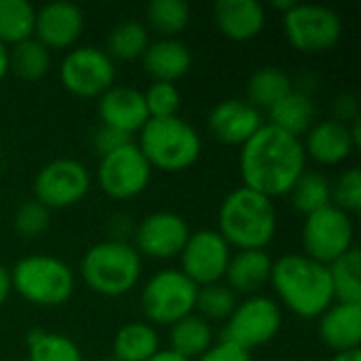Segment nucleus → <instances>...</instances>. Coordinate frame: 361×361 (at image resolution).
Returning <instances> with one entry per match:
<instances>
[{
  "label": "nucleus",
  "instance_id": "f257e3e1",
  "mask_svg": "<svg viewBox=\"0 0 361 361\" xmlns=\"http://www.w3.org/2000/svg\"><path fill=\"white\" fill-rule=\"evenodd\" d=\"M239 169L245 188L269 199L283 197L307 171L302 140L264 123L241 146Z\"/></svg>",
  "mask_w": 361,
  "mask_h": 361
},
{
  "label": "nucleus",
  "instance_id": "f03ea898",
  "mask_svg": "<svg viewBox=\"0 0 361 361\" xmlns=\"http://www.w3.org/2000/svg\"><path fill=\"white\" fill-rule=\"evenodd\" d=\"M271 286L279 302L302 319H317L334 302L328 267L305 254H286L273 260Z\"/></svg>",
  "mask_w": 361,
  "mask_h": 361
},
{
  "label": "nucleus",
  "instance_id": "7ed1b4c3",
  "mask_svg": "<svg viewBox=\"0 0 361 361\" xmlns=\"http://www.w3.org/2000/svg\"><path fill=\"white\" fill-rule=\"evenodd\" d=\"M218 233L231 247L267 250L277 233L273 199L245 186L231 190L218 209Z\"/></svg>",
  "mask_w": 361,
  "mask_h": 361
},
{
  "label": "nucleus",
  "instance_id": "20e7f679",
  "mask_svg": "<svg viewBox=\"0 0 361 361\" xmlns=\"http://www.w3.org/2000/svg\"><path fill=\"white\" fill-rule=\"evenodd\" d=\"M80 275L95 294L116 298L137 286L142 277V256L125 239H106L82 254Z\"/></svg>",
  "mask_w": 361,
  "mask_h": 361
},
{
  "label": "nucleus",
  "instance_id": "39448f33",
  "mask_svg": "<svg viewBox=\"0 0 361 361\" xmlns=\"http://www.w3.org/2000/svg\"><path fill=\"white\" fill-rule=\"evenodd\" d=\"M150 163L161 171H184L192 167L203 150L199 131L180 116L148 118L135 142Z\"/></svg>",
  "mask_w": 361,
  "mask_h": 361
},
{
  "label": "nucleus",
  "instance_id": "423d86ee",
  "mask_svg": "<svg viewBox=\"0 0 361 361\" xmlns=\"http://www.w3.org/2000/svg\"><path fill=\"white\" fill-rule=\"evenodd\" d=\"M13 292L36 307H59L76 290L74 271L55 256L34 254L21 258L11 269Z\"/></svg>",
  "mask_w": 361,
  "mask_h": 361
},
{
  "label": "nucleus",
  "instance_id": "0eeeda50",
  "mask_svg": "<svg viewBox=\"0 0 361 361\" xmlns=\"http://www.w3.org/2000/svg\"><path fill=\"white\" fill-rule=\"evenodd\" d=\"M197 290L180 269L159 271L142 288V311L150 326H173L195 313Z\"/></svg>",
  "mask_w": 361,
  "mask_h": 361
},
{
  "label": "nucleus",
  "instance_id": "6e6552de",
  "mask_svg": "<svg viewBox=\"0 0 361 361\" xmlns=\"http://www.w3.org/2000/svg\"><path fill=\"white\" fill-rule=\"evenodd\" d=\"M222 341H228L245 351L269 345L281 330L283 313L275 298L256 294L237 302L233 315L224 322Z\"/></svg>",
  "mask_w": 361,
  "mask_h": 361
},
{
  "label": "nucleus",
  "instance_id": "1a4fd4ad",
  "mask_svg": "<svg viewBox=\"0 0 361 361\" xmlns=\"http://www.w3.org/2000/svg\"><path fill=\"white\" fill-rule=\"evenodd\" d=\"M283 32L296 51L324 53L334 49L343 38V19L326 4L296 2L283 15Z\"/></svg>",
  "mask_w": 361,
  "mask_h": 361
},
{
  "label": "nucleus",
  "instance_id": "9d476101",
  "mask_svg": "<svg viewBox=\"0 0 361 361\" xmlns=\"http://www.w3.org/2000/svg\"><path fill=\"white\" fill-rule=\"evenodd\" d=\"M353 222L351 216L338 209L336 205H328L315 214L305 216L302 224V254L315 262L332 264L349 250H353Z\"/></svg>",
  "mask_w": 361,
  "mask_h": 361
},
{
  "label": "nucleus",
  "instance_id": "9b49d317",
  "mask_svg": "<svg viewBox=\"0 0 361 361\" xmlns=\"http://www.w3.org/2000/svg\"><path fill=\"white\" fill-rule=\"evenodd\" d=\"M59 78L76 97H102L114 85L116 66L99 47H74L61 59Z\"/></svg>",
  "mask_w": 361,
  "mask_h": 361
},
{
  "label": "nucleus",
  "instance_id": "f8f14e48",
  "mask_svg": "<svg viewBox=\"0 0 361 361\" xmlns=\"http://www.w3.org/2000/svg\"><path fill=\"white\" fill-rule=\"evenodd\" d=\"M150 178H152V167L133 140L104 154L97 165L99 188L116 201H125L142 195L148 188Z\"/></svg>",
  "mask_w": 361,
  "mask_h": 361
},
{
  "label": "nucleus",
  "instance_id": "ddd939ff",
  "mask_svg": "<svg viewBox=\"0 0 361 361\" xmlns=\"http://www.w3.org/2000/svg\"><path fill=\"white\" fill-rule=\"evenodd\" d=\"M91 173L76 159H55L34 178V199L47 209H66L87 197Z\"/></svg>",
  "mask_w": 361,
  "mask_h": 361
},
{
  "label": "nucleus",
  "instance_id": "4468645a",
  "mask_svg": "<svg viewBox=\"0 0 361 361\" xmlns=\"http://www.w3.org/2000/svg\"><path fill=\"white\" fill-rule=\"evenodd\" d=\"M231 245L218 231L201 228L190 233L184 250L180 252V271L197 286L220 283L231 262Z\"/></svg>",
  "mask_w": 361,
  "mask_h": 361
},
{
  "label": "nucleus",
  "instance_id": "2eb2a0df",
  "mask_svg": "<svg viewBox=\"0 0 361 361\" xmlns=\"http://www.w3.org/2000/svg\"><path fill=\"white\" fill-rule=\"evenodd\" d=\"M190 237L188 222L176 212H152L133 231V247L140 256L169 260L180 256Z\"/></svg>",
  "mask_w": 361,
  "mask_h": 361
},
{
  "label": "nucleus",
  "instance_id": "dca6fc26",
  "mask_svg": "<svg viewBox=\"0 0 361 361\" xmlns=\"http://www.w3.org/2000/svg\"><path fill=\"white\" fill-rule=\"evenodd\" d=\"M85 30V15L78 4L57 0L36 8L34 38L49 51L74 49Z\"/></svg>",
  "mask_w": 361,
  "mask_h": 361
},
{
  "label": "nucleus",
  "instance_id": "f3484780",
  "mask_svg": "<svg viewBox=\"0 0 361 361\" xmlns=\"http://www.w3.org/2000/svg\"><path fill=\"white\" fill-rule=\"evenodd\" d=\"M97 114L104 127L121 131L125 135H135L148 123V110L144 93L135 87L112 85L102 97H97Z\"/></svg>",
  "mask_w": 361,
  "mask_h": 361
},
{
  "label": "nucleus",
  "instance_id": "a211bd4d",
  "mask_svg": "<svg viewBox=\"0 0 361 361\" xmlns=\"http://www.w3.org/2000/svg\"><path fill=\"white\" fill-rule=\"evenodd\" d=\"M264 125L260 110L245 99H224L207 116L209 133L228 146H243Z\"/></svg>",
  "mask_w": 361,
  "mask_h": 361
},
{
  "label": "nucleus",
  "instance_id": "6ab92c4d",
  "mask_svg": "<svg viewBox=\"0 0 361 361\" xmlns=\"http://www.w3.org/2000/svg\"><path fill=\"white\" fill-rule=\"evenodd\" d=\"M307 159H313L319 165H341L357 148L347 123L326 118L315 123L302 140Z\"/></svg>",
  "mask_w": 361,
  "mask_h": 361
},
{
  "label": "nucleus",
  "instance_id": "aec40b11",
  "mask_svg": "<svg viewBox=\"0 0 361 361\" xmlns=\"http://www.w3.org/2000/svg\"><path fill=\"white\" fill-rule=\"evenodd\" d=\"M317 332L334 353L355 351L361 345V305L332 302L319 317Z\"/></svg>",
  "mask_w": 361,
  "mask_h": 361
},
{
  "label": "nucleus",
  "instance_id": "412c9836",
  "mask_svg": "<svg viewBox=\"0 0 361 361\" xmlns=\"http://www.w3.org/2000/svg\"><path fill=\"white\" fill-rule=\"evenodd\" d=\"M218 30L235 42L254 40L267 25V11L256 0H218L214 6Z\"/></svg>",
  "mask_w": 361,
  "mask_h": 361
},
{
  "label": "nucleus",
  "instance_id": "4be33fe9",
  "mask_svg": "<svg viewBox=\"0 0 361 361\" xmlns=\"http://www.w3.org/2000/svg\"><path fill=\"white\" fill-rule=\"evenodd\" d=\"M142 66L152 82H173L188 74L192 53L180 38H159L142 55Z\"/></svg>",
  "mask_w": 361,
  "mask_h": 361
},
{
  "label": "nucleus",
  "instance_id": "5701e85b",
  "mask_svg": "<svg viewBox=\"0 0 361 361\" xmlns=\"http://www.w3.org/2000/svg\"><path fill=\"white\" fill-rule=\"evenodd\" d=\"M271 271L273 258L267 250H239L231 256L224 279L235 294L256 296L267 283H271Z\"/></svg>",
  "mask_w": 361,
  "mask_h": 361
},
{
  "label": "nucleus",
  "instance_id": "b1692460",
  "mask_svg": "<svg viewBox=\"0 0 361 361\" xmlns=\"http://www.w3.org/2000/svg\"><path fill=\"white\" fill-rule=\"evenodd\" d=\"M267 112H269V125H273L294 137H302L315 125L317 108L309 93H305L300 89H292Z\"/></svg>",
  "mask_w": 361,
  "mask_h": 361
},
{
  "label": "nucleus",
  "instance_id": "393cba45",
  "mask_svg": "<svg viewBox=\"0 0 361 361\" xmlns=\"http://www.w3.org/2000/svg\"><path fill=\"white\" fill-rule=\"evenodd\" d=\"M159 351V332L146 322L125 324L112 341V360L116 361H150Z\"/></svg>",
  "mask_w": 361,
  "mask_h": 361
},
{
  "label": "nucleus",
  "instance_id": "a878e982",
  "mask_svg": "<svg viewBox=\"0 0 361 361\" xmlns=\"http://www.w3.org/2000/svg\"><path fill=\"white\" fill-rule=\"evenodd\" d=\"M214 343L212 324H207L197 313L169 326V351L184 360L197 361Z\"/></svg>",
  "mask_w": 361,
  "mask_h": 361
},
{
  "label": "nucleus",
  "instance_id": "bb28decb",
  "mask_svg": "<svg viewBox=\"0 0 361 361\" xmlns=\"http://www.w3.org/2000/svg\"><path fill=\"white\" fill-rule=\"evenodd\" d=\"M294 89V82L290 74L283 68L267 66L256 70L247 80V104H252L256 110H269L275 106L283 95H288Z\"/></svg>",
  "mask_w": 361,
  "mask_h": 361
},
{
  "label": "nucleus",
  "instance_id": "cd10ccee",
  "mask_svg": "<svg viewBox=\"0 0 361 361\" xmlns=\"http://www.w3.org/2000/svg\"><path fill=\"white\" fill-rule=\"evenodd\" d=\"M148 44H150L148 27L137 19H125L108 32L104 51L110 55L112 61L114 59L133 61V59H142Z\"/></svg>",
  "mask_w": 361,
  "mask_h": 361
},
{
  "label": "nucleus",
  "instance_id": "c85d7f7f",
  "mask_svg": "<svg viewBox=\"0 0 361 361\" xmlns=\"http://www.w3.org/2000/svg\"><path fill=\"white\" fill-rule=\"evenodd\" d=\"M334 302L361 305V254L357 247L328 264Z\"/></svg>",
  "mask_w": 361,
  "mask_h": 361
},
{
  "label": "nucleus",
  "instance_id": "c756f323",
  "mask_svg": "<svg viewBox=\"0 0 361 361\" xmlns=\"http://www.w3.org/2000/svg\"><path fill=\"white\" fill-rule=\"evenodd\" d=\"M288 195L292 207L302 216H309L332 203V182L319 171H302Z\"/></svg>",
  "mask_w": 361,
  "mask_h": 361
},
{
  "label": "nucleus",
  "instance_id": "7c9ffc66",
  "mask_svg": "<svg viewBox=\"0 0 361 361\" xmlns=\"http://www.w3.org/2000/svg\"><path fill=\"white\" fill-rule=\"evenodd\" d=\"M36 8L27 0H0V42L19 44L34 36Z\"/></svg>",
  "mask_w": 361,
  "mask_h": 361
},
{
  "label": "nucleus",
  "instance_id": "2f4dec72",
  "mask_svg": "<svg viewBox=\"0 0 361 361\" xmlns=\"http://www.w3.org/2000/svg\"><path fill=\"white\" fill-rule=\"evenodd\" d=\"M51 70V51L34 36L8 49V72L23 80H40Z\"/></svg>",
  "mask_w": 361,
  "mask_h": 361
},
{
  "label": "nucleus",
  "instance_id": "473e14b6",
  "mask_svg": "<svg viewBox=\"0 0 361 361\" xmlns=\"http://www.w3.org/2000/svg\"><path fill=\"white\" fill-rule=\"evenodd\" d=\"M27 361H85V357L70 336L32 330L27 334Z\"/></svg>",
  "mask_w": 361,
  "mask_h": 361
},
{
  "label": "nucleus",
  "instance_id": "72a5a7b5",
  "mask_svg": "<svg viewBox=\"0 0 361 361\" xmlns=\"http://www.w3.org/2000/svg\"><path fill=\"white\" fill-rule=\"evenodd\" d=\"M146 19L161 38H178L190 23V6L184 0H152L146 6Z\"/></svg>",
  "mask_w": 361,
  "mask_h": 361
},
{
  "label": "nucleus",
  "instance_id": "f704fd0d",
  "mask_svg": "<svg viewBox=\"0 0 361 361\" xmlns=\"http://www.w3.org/2000/svg\"><path fill=\"white\" fill-rule=\"evenodd\" d=\"M237 294L226 283H212L197 290V305L195 311L199 317H203L207 324L212 322H226L235 307H237Z\"/></svg>",
  "mask_w": 361,
  "mask_h": 361
},
{
  "label": "nucleus",
  "instance_id": "c9c22d12",
  "mask_svg": "<svg viewBox=\"0 0 361 361\" xmlns=\"http://www.w3.org/2000/svg\"><path fill=\"white\" fill-rule=\"evenodd\" d=\"M51 224V209H47L42 203H38L36 199L23 201L13 216V226L17 231V235L25 237V239H34L40 237Z\"/></svg>",
  "mask_w": 361,
  "mask_h": 361
},
{
  "label": "nucleus",
  "instance_id": "e433bc0d",
  "mask_svg": "<svg viewBox=\"0 0 361 361\" xmlns=\"http://www.w3.org/2000/svg\"><path fill=\"white\" fill-rule=\"evenodd\" d=\"M144 102L150 118H167L178 116L182 95L173 82H152L144 91Z\"/></svg>",
  "mask_w": 361,
  "mask_h": 361
},
{
  "label": "nucleus",
  "instance_id": "4c0bfd02",
  "mask_svg": "<svg viewBox=\"0 0 361 361\" xmlns=\"http://www.w3.org/2000/svg\"><path fill=\"white\" fill-rule=\"evenodd\" d=\"M332 205L343 209L345 214H357L361 209V171L360 167H351L343 171L332 182Z\"/></svg>",
  "mask_w": 361,
  "mask_h": 361
},
{
  "label": "nucleus",
  "instance_id": "58836bf2",
  "mask_svg": "<svg viewBox=\"0 0 361 361\" xmlns=\"http://www.w3.org/2000/svg\"><path fill=\"white\" fill-rule=\"evenodd\" d=\"M197 361H254L250 351L228 343V341H218L214 343Z\"/></svg>",
  "mask_w": 361,
  "mask_h": 361
},
{
  "label": "nucleus",
  "instance_id": "ea45409f",
  "mask_svg": "<svg viewBox=\"0 0 361 361\" xmlns=\"http://www.w3.org/2000/svg\"><path fill=\"white\" fill-rule=\"evenodd\" d=\"M127 142H131L129 135H125V133H121V131H114V129H110V127H104V125H99V127L95 129V135H93V146H95V150L99 152V157H104V154H108V152H112V150L125 146Z\"/></svg>",
  "mask_w": 361,
  "mask_h": 361
},
{
  "label": "nucleus",
  "instance_id": "a19ab883",
  "mask_svg": "<svg viewBox=\"0 0 361 361\" xmlns=\"http://www.w3.org/2000/svg\"><path fill=\"white\" fill-rule=\"evenodd\" d=\"M357 99L351 95V93H343L336 97L334 102V121H341V123H353L355 118H360V112H357Z\"/></svg>",
  "mask_w": 361,
  "mask_h": 361
},
{
  "label": "nucleus",
  "instance_id": "79ce46f5",
  "mask_svg": "<svg viewBox=\"0 0 361 361\" xmlns=\"http://www.w3.org/2000/svg\"><path fill=\"white\" fill-rule=\"evenodd\" d=\"M13 294V281H11V269L0 264V307L8 300Z\"/></svg>",
  "mask_w": 361,
  "mask_h": 361
},
{
  "label": "nucleus",
  "instance_id": "37998d69",
  "mask_svg": "<svg viewBox=\"0 0 361 361\" xmlns=\"http://www.w3.org/2000/svg\"><path fill=\"white\" fill-rule=\"evenodd\" d=\"M8 74V47L0 42V80Z\"/></svg>",
  "mask_w": 361,
  "mask_h": 361
},
{
  "label": "nucleus",
  "instance_id": "c03bdc74",
  "mask_svg": "<svg viewBox=\"0 0 361 361\" xmlns=\"http://www.w3.org/2000/svg\"><path fill=\"white\" fill-rule=\"evenodd\" d=\"M330 361H361V351L355 349V351H343V353H336Z\"/></svg>",
  "mask_w": 361,
  "mask_h": 361
},
{
  "label": "nucleus",
  "instance_id": "a18cd8bd",
  "mask_svg": "<svg viewBox=\"0 0 361 361\" xmlns=\"http://www.w3.org/2000/svg\"><path fill=\"white\" fill-rule=\"evenodd\" d=\"M150 361H188V360H184V357H180V355H176L173 351H169V349H167V351H159V353H157V355H154Z\"/></svg>",
  "mask_w": 361,
  "mask_h": 361
},
{
  "label": "nucleus",
  "instance_id": "49530a36",
  "mask_svg": "<svg viewBox=\"0 0 361 361\" xmlns=\"http://www.w3.org/2000/svg\"><path fill=\"white\" fill-rule=\"evenodd\" d=\"M294 4H296V0H275V2H273V8H279L281 15H286Z\"/></svg>",
  "mask_w": 361,
  "mask_h": 361
},
{
  "label": "nucleus",
  "instance_id": "de8ad7c7",
  "mask_svg": "<svg viewBox=\"0 0 361 361\" xmlns=\"http://www.w3.org/2000/svg\"><path fill=\"white\" fill-rule=\"evenodd\" d=\"M99 361H116V360H112V357H108V360H99Z\"/></svg>",
  "mask_w": 361,
  "mask_h": 361
}]
</instances>
